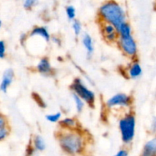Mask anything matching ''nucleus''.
<instances>
[{"label":"nucleus","mask_w":156,"mask_h":156,"mask_svg":"<svg viewBox=\"0 0 156 156\" xmlns=\"http://www.w3.org/2000/svg\"><path fill=\"white\" fill-rule=\"evenodd\" d=\"M71 28L76 37H80L83 34V25L80 21L75 19L71 22Z\"/></svg>","instance_id":"a211bd4d"},{"label":"nucleus","mask_w":156,"mask_h":156,"mask_svg":"<svg viewBox=\"0 0 156 156\" xmlns=\"http://www.w3.org/2000/svg\"><path fill=\"white\" fill-rule=\"evenodd\" d=\"M17 1H22V0H17Z\"/></svg>","instance_id":"c756f323"},{"label":"nucleus","mask_w":156,"mask_h":156,"mask_svg":"<svg viewBox=\"0 0 156 156\" xmlns=\"http://www.w3.org/2000/svg\"><path fill=\"white\" fill-rule=\"evenodd\" d=\"M15 79V72L13 69L8 68L5 70L2 76L0 82V91L4 94H6L9 88L12 84Z\"/></svg>","instance_id":"f8f14e48"},{"label":"nucleus","mask_w":156,"mask_h":156,"mask_svg":"<svg viewBox=\"0 0 156 156\" xmlns=\"http://www.w3.org/2000/svg\"><path fill=\"white\" fill-rule=\"evenodd\" d=\"M35 70L43 76H50L54 73V68L48 57H41L35 65Z\"/></svg>","instance_id":"1a4fd4ad"},{"label":"nucleus","mask_w":156,"mask_h":156,"mask_svg":"<svg viewBox=\"0 0 156 156\" xmlns=\"http://www.w3.org/2000/svg\"><path fill=\"white\" fill-rule=\"evenodd\" d=\"M45 119L51 123H58L59 121L62 119V112H55L48 113L45 115Z\"/></svg>","instance_id":"6ab92c4d"},{"label":"nucleus","mask_w":156,"mask_h":156,"mask_svg":"<svg viewBox=\"0 0 156 156\" xmlns=\"http://www.w3.org/2000/svg\"><path fill=\"white\" fill-rule=\"evenodd\" d=\"M117 31L119 33V36L120 37H129V36L133 35V28L129 22H124L123 24L117 28Z\"/></svg>","instance_id":"dca6fc26"},{"label":"nucleus","mask_w":156,"mask_h":156,"mask_svg":"<svg viewBox=\"0 0 156 156\" xmlns=\"http://www.w3.org/2000/svg\"><path fill=\"white\" fill-rule=\"evenodd\" d=\"M98 22H106L115 28L128 22V15L126 9L115 0H106L101 4L97 11Z\"/></svg>","instance_id":"f03ea898"},{"label":"nucleus","mask_w":156,"mask_h":156,"mask_svg":"<svg viewBox=\"0 0 156 156\" xmlns=\"http://www.w3.org/2000/svg\"><path fill=\"white\" fill-rule=\"evenodd\" d=\"M28 38L32 37H39L44 40L45 42H49L51 41V34H50L48 28L43 25H37L33 27L31 31L28 33Z\"/></svg>","instance_id":"9b49d317"},{"label":"nucleus","mask_w":156,"mask_h":156,"mask_svg":"<svg viewBox=\"0 0 156 156\" xmlns=\"http://www.w3.org/2000/svg\"><path fill=\"white\" fill-rule=\"evenodd\" d=\"M106 108L110 109H131L133 105V98L125 93H118L111 96L105 102Z\"/></svg>","instance_id":"423d86ee"},{"label":"nucleus","mask_w":156,"mask_h":156,"mask_svg":"<svg viewBox=\"0 0 156 156\" xmlns=\"http://www.w3.org/2000/svg\"><path fill=\"white\" fill-rule=\"evenodd\" d=\"M155 93H156V91H155Z\"/></svg>","instance_id":"7c9ffc66"},{"label":"nucleus","mask_w":156,"mask_h":156,"mask_svg":"<svg viewBox=\"0 0 156 156\" xmlns=\"http://www.w3.org/2000/svg\"><path fill=\"white\" fill-rule=\"evenodd\" d=\"M129 151L127 148H122L119 149L112 156H129Z\"/></svg>","instance_id":"a878e982"},{"label":"nucleus","mask_w":156,"mask_h":156,"mask_svg":"<svg viewBox=\"0 0 156 156\" xmlns=\"http://www.w3.org/2000/svg\"><path fill=\"white\" fill-rule=\"evenodd\" d=\"M30 144L34 148V149L38 153L44 151L47 148L45 140L40 135H34L33 137L31 138Z\"/></svg>","instance_id":"2eb2a0df"},{"label":"nucleus","mask_w":156,"mask_h":156,"mask_svg":"<svg viewBox=\"0 0 156 156\" xmlns=\"http://www.w3.org/2000/svg\"><path fill=\"white\" fill-rule=\"evenodd\" d=\"M59 129L61 130H74L80 129L79 121L74 117L66 116L62 118L58 122Z\"/></svg>","instance_id":"ddd939ff"},{"label":"nucleus","mask_w":156,"mask_h":156,"mask_svg":"<svg viewBox=\"0 0 156 156\" xmlns=\"http://www.w3.org/2000/svg\"><path fill=\"white\" fill-rule=\"evenodd\" d=\"M139 156H156V135L145 142Z\"/></svg>","instance_id":"4468645a"},{"label":"nucleus","mask_w":156,"mask_h":156,"mask_svg":"<svg viewBox=\"0 0 156 156\" xmlns=\"http://www.w3.org/2000/svg\"><path fill=\"white\" fill-rule=\"evenodd\" d=\"M38 0H23V7L27 11H31L37 5Z\"/></svg>","instance_id":"412c9836"},{"label":"nucleus","mask_w":156,"mask_h":156,"mask_svg":"<svg viewBox=\"0 0 156 156\" xmlns=\"http://www.w3.org/2000/svg\"><path fill=\"white\" fill-rule=\"evenodd\" d=\"M80 41L83 49L86 51V56L88 60H90L94 56L95 51V46H94V41L92 36L87 32H83L80 36Z\"/></svg>","instance_id":"9d476101"},{"label":"nucleus","mask_w":156,"mask_h":156,"mask_svg":"<svg viewBox=\"0 0 156 156\" xmlns=\"http://www.w3.org/2000/svg\"><path fill=\"white\" fill-rule=\"evenodd\" d=\"M149 131L151 134L156 135V116H153L151 119Z\"/></svg>","instance_id":"393cba45"},{"label":"nucleus","mask_w":156,"mask_h":156,"mask_svg":"<svg viewBox=\"0 0 156 156\" xmlns=\"http://www.w3.org/2000/svg\"><path fill=\"white\" fill-rule=\"evenodd\" d=\"M71 97L72 99H73V103H74L75 109H76V112H78V113H81L83 111V109H84L85 106H86L85 102L83 101L79 96L73 94V93H72Z\"/></svg>","instance_id":"f3484780"},{"label":"nucleus","mask_w":156,"mask_h":156,"mask_svg":"<svg viewBox=\"0 0 156 156\" xmlns=\"http://www.w3.org/2000/svg\"><path fill=\"white\" fill-rule=\"evenodd\" d=\"M126 75L129 79L137 80L143 73V69L142 65L137 59L131 60V62L128 64L125 70Z\"/></svg>","instance_id":"6e6552de"},{"label":"nucleus","mask_w":156,"mask_h":156,"mask_svg":"<svg viewBox=\"0 0 156 156\" xmlns=\"http://www.w3.org/2000/svg\"><path fill=\"white\" fill-rule=\"evenodd\" d=\"M65 14L70 22H73L76 17V10L73 5H68L65 7Z\"/></svg>","instance_id":"aec40b11"},{"label":"nucleus","mask_w":156,"mask_h":156,"mask_svg":"<svg viewBox=\"0 0 156 156\" xmlns=\"http://www.w3.org/2000/svg\"><path fill=\"white\" fill-rule=\"evenodd\" d=\"M116 46L122 55L130 60L137 59L139 48L136 39L133 35L125 37H119Z\"/></svg>","instance_id":"39448f33"},{"label":"nucleus","mask_w":156,"mask_h":156,"mask_svg":"<svg viewBox=\"0 0 156 156\" xmlns=\"http://www.w3.org/2000/svg\"><path fill=\"white\" fill-rule=\"evenodd\" d=\"M9 126H10V125L8 117L0 112V129H4Z\"/></svg>","instance_id":"4be33fe9"},{"label":"nucleus","mask_w":156,"mask_h":156,"mask_svg":"<svg viewBox=\"0 0 156 156\" xmlns=\"http://www.w3.org/2000/svg\"><path fill=\"white\" fill-rule=\"evenodd\" d=\"M61 151L67 156H83L87 152L90 136L83 129H59L55 134Z\"/></svg>","instance_id":"f257e3e1"},{"label":"nucleus","mask_w":156,"mask_h":156,"mask_svg":"<svg viewBox=\"0 0 156 156\" xmlns=\"http://www.w3.org/2000/svg\"><path fill=\"white\" fill-rule=\"evenodd\" d=\"M6 56V44L3 40H0V59H3Z\"/></svg>","instance_id":"b1692460"},{"label":"nucleus","mask_w":156,"mask_h":156,"mask_svg":"<svg viewBox=\"0 0 156 156\" xmlns=\"http://www.w3.org/2000/svg\"><path fill=\"white\" fill-rule=\"evenodd\" d=\"M28 33H27V34L26 33H23V34H22L20 35V38H19V40H20V43L22 44V45H24L25 43L28 41Z\"/></svg>","instance_id":"cd10ccee"},{"label":"nucleus","mask_w":156,"mask_h":156,"mask_svg":"<svg viewBox=\"0 0 156 156\" xmlns=\"http://www.w3.org/2000/svg\"><path fill=\"white\" fill-rule=\"evenodd\" d=\"M2 26V20L0 19V29H1Z\"/></svg>","instance_id":"c85d7f7f"},{"label":"nucleus","mask_w":156,"mask_h":156,"mask_svg":"<svg viewBox=\"0 0 156 156\" xmlns=\"http://www.w3.org/2000/svg\"><path fill=\"white\" fill-rule=\"evenodd\" d=\"M51 41H52V42H53L54 44H55L58 46H61V43H62V41H61V39L60 38L59 36L57 35L51 36Z\"/></svg>","instance_id":"bb28decb"},{"label":"nucleus","mask_w":156,"mask_h":156,"mask_svg":"<svg viewBox=\"0 0 156 156\" xmlns=\"http://www.w3.org/2000/svg\"><path fill=\"white\" fill-rule=\"evenodd\" d=\"M70 90L72 93L79 96L85 102L86 105L90 107L94 108L95 106L97 98L95 92L86 84L81 77H76L73 79L70 85Z\"/></svg>","instance_id":"20e7f679"},{"label":"nucleus","mask_w":156,"mask_h":156,"mask_svg":"<svg viewBox=\"0 0 156 156\" xmlns=\"http://www.w3.org/2000/svg\"><path fill=\"white\" fill-rule=\"evenodd\" d=\"M11 133V128L10 126L4 129H0V142L5 140L9 136Z\"/></svg>","instance_id":"5701e85b"},{"label":"nucleus","mask_w":156,"mask_h":156,"mask_svg":"<svg viewBox=\"0 0 156 156\" xmlns=\"http://www.w3.org/2000/svg\"><path fill=\"white\" fill-rule=\"evenodd\" d=\"M118 128L122 143L126 146L131 145L136 131V118L134 112L129 111L122 115L118 121Z\"/></svg>","instance_id":"7ed1b4c3"},{"label":"nucleus","mask_w":156,"mask_h":156,"mask_svg":"<svg viewBox=\"0 0 156 156\" xmlns=\"http://www.w3.org/2000/svg\"><path fill=\"white\" fill-rule=\"evenodd\" d=\"M99 26L103 41L110 45H116L119 37L117 28L114 25L106 22H99Z\"/></svg>","instance_id":"0eeeda50"}]
</instances>
